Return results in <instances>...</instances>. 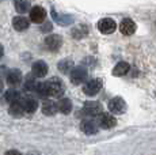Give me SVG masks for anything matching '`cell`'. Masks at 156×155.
I'll return each mask as SVG.
<instances>
[{
  "label": "cell",
  "mask_w": 156,
  "mask_h": 155,
  "mask_svg": "<svg viewBox=\"0 0 156 155\" xmlns=\"http://www.w3.org/2000/svg\"><path fill=\"white\" fill-rule=\"evenodd\" d=\"M102 86H103V83H102L101 79H91L84 85L83 91H84L86 95H91L92 97V95H97L102 90Z\"/></svg>",
  "instance_id": "3"
},
{
  "label": "cell",
  "mask_w": 156,
  "mask_h": 155,
  "mask_svg": "<svg viewBox=\"0 0 156 155\" xmlns=\"http://www.w3.org/2000/svg\"><path fill=\"white\" fill-rule=\"evenodd\" d=\"M19 98H20V94L18 93L16 90H8V91H5V94H4V99L10 103L18 102Z\"/></svg>",
  "instance_id": "22"
},
{
  "label": "cell",
  "mask_w": 156,
  "mask_h": 155,
  "mask_svg": "<svg viewBox=\"0 0 156 155\" xmlns=\"http://www.w3.org/2000/svg\"><path fill=\"white\" fill-rule=\"evenodd\" d=\"M52 29H53L52 23H50V22H46V23H45V25H44V27L41 29V30H42L44 33H48V31H50V30H52Z\"/></svg>",
  "instance_id": "26"
},
{
  "label": "cell",
  "mask_w": 156,
  "mask_h": 155,
  "mask_svg": "<svg viewBox=\"0 0 156 155\" xmlns=\"http://www.w3.org/2000/svg\"><path fill=\"white\" fill-rule=\"evenodd\" d=\"M58 110V106H57L56 102L53 101H45L42 105V113L46 116H55Z\"/></svg>",
  "instance_id": "17"
},
{
  "label": "cell",
  "mask_w": 156,
  "mask_h": 155,
  "mask_svg": "<svg viewBox=\"0 0 156 155\" xmlns=\"http://www.w3.org/2000/svg\"><path fill=\"white\" fill-rule=\"evenodd\" d=\"M34 75H30L26 78V82H25V88L27 91H34L35 90V86H37V82H35V79H34Z\"/></svg>",
  "instance_id": "24"
},
{
  "label": "cell",
  "mask_w": 156,
  "mask_h": 155,
  "mask_svg": "<svg viewBox=\"0 0 156 155\" xmlns=\"http://www.w3.org/2000/svg\"><path fill=\"white\" fill-rule=\"evenodd\" d=\"M12 26H14L15 30L23 31V30H27V29H29L30 22L26 19L25 16H15L12 19Z\"/></svg>",
  "instance_id": "12"
},
{
  "label": "cell",
  "mask_w": 156,
  "mask_h": 155,
  "mask_svg": "<svg viewBox=\"0 0 156 155\" xmlns=\"http://www.w3.org/2000/svg\"><path fill=\"white\" fill-rule=\"evenodd\" d=\"M46 83V88H48V95L55 98H60L65 91V87L62 85V82L58 78H52L50 80H48Z\"/></svg>",
  "instance_id": "1"
},
{
  "label": "cell",
  "mask_w": 156,
  "mask_h": 155,
  "mask_svg": "<svg viewBox=\"0 0 156 155\" xmlns=\"http://www.w3.org/2000/svg\"><path fill=\"white\" fill-rule=\"evenodd\" d=\"M83 112H84L87 116L95 117V116H99L102 113V105L99 102H95V101H88V102H86L84 106H83Z\"/></svg>",
  "instance_id": "7"
},
{
  "label": "cell",
  "mask_w": 156,
  "mask_h": 155,
  "mask_svg": "<svg viewBox=\"0 0 156 155\" xmlns=\"http://www.w3.org/2000/svg\"><path fill=\"white\" fill-rule=\"evenodd\" d=\"M15 10L19 14H25L30 8V0H14Z\"/></svg>",
  "instance_id": "20"
},
{
  "label": "cell",
  "mask_w": 156,
  "mask_h": 155,
  "mask_svg": "<svg viewBox=\"0 0 156 155\" xmlns=\"http://www.w3.org/2000/svg\"><path fill=\"white\" fill-rule=\"evenodd\" d=\"M4 155H22L19 153V151H16V150H10V151H7Z\"/></svg>",
  "instance_id": "27"
},
{
  "label": "cell",
  "mask_w": 156,
  "mask_h": 155,
  "mask_svg": "<svg viewBox=\"0 0 156 155\" xmlns=\"http://www.w3.org/2000/svg\"><path fill=\"white\" fill-rule=\"evenodd\" d=\"M3 55H4V49H3V45H0V59L3 57Z\"/></svg>",
  "instance_id": "28"
},
{
  "label": "cell",
  "mask_w": 156,
  "mask_h": 155,
  "mask_svg": "<svg viewBox=\"0 0 156 155\" xmlns=\"http://www.w3.org/2000/svg\"><path fill=\"white\" fill-rule=\"evenodd\" d=\"M20 102H22V106H23V109H25V113H34L35 110L38 109L37 99H34V98H31V97L25 98V99L20 101Z\"/></svg>",
  "instance_id": "13"
},
{
  "label": "cell",
  "mask_w": 156,
  "mask_h": 155,
  "mask_svg": "<svg viewBox=\"0 0 156 155\" xmlns=\"http://www.w3.org/2000/svg\"><path fill=\"white\" fill-rule=\"evenodd\" d=\"M129 70H130V65H129L128 63L119 61L118 64L114 67L113 75H114V76H124V75H126V74L129 72Z\"/></svg>",
  "instance_id": "16"
},
{
  "label": "cell",
  "mask_w": 156,
  "mask_h": 155,
  "mask_svg": "<svg viewBox=\"0 0 156 155\" xmlns=\"http://www.w3.org/2000/svg\"><path fill=\"white\" fill-rule=\"evenodd\" d=\"M22 82V72L19 70H12L7 75V83L10 86H18Z\"/></svg>",
  "instance_id": "15"
},
{
  "label": "cell",
  "mask_w": 156,
  "mask_h": 155,
  "mask_svg": "<svg viewBox=\"0 0 156 155\" xmlns=\"http://www.w3.org/2000/svg\"><path fill=\"white\" fill-rule=\"evenodd\" d=\"M109 109L114 114H122L126 110V102L121 97H114L109 102Z\"/></svg>",
  "instance_id": "4"
},
{
  "label": "cell",
  "mask_w": 156,
  "mask_h": 155,
  "mask_svg": "<svg viewBox=\"0 0 156 155\" xmlns=\"http://www.w3.org/2000/svg\"><path fill=\"white\" fill-rule=\"evenodd\" d=\"M58 70L61 71L62 74H71V71L73 70V61L69 60V59H64L58 63Z\"/></svg>",
  "instance_id": "21"
},
{
  "label": "cell",
  "mask_w": 156,
  "mask_h": 155,
  "mask_svg": "<svg viewBox=\"0 0 156 155\" xmlns=\"http://www.w3.org/2000/svg\"><path fill=\"white\" fill-rule=\"evenodd\" d=\"M87 75L88 74H87V70L84 67H73V70L69 74V78L73 85H82L87 79Z\"/></svg>",
  "instance_id": "2"
},
{
  "label": "cell",
  "mask_w": 156,
  "mask_h": 155,
  "mask_svg": "<svg viewBox=\"0 0 156 155\" xmlns=\"http://www.w3.org/2000/svg\"><path fill=\"white\" fill-rule=\"evenodd\" d=\"M57 106H58V110L62 113V114H69L72 112V102H71V99H68V98H61L60 102L57 103Z\"/></svg>",
  "instance_id": "19"
},
{
  "label": "cell",
  "mask_w": 156,
  "mask_h": 155,
  "mask_svg": "<svg viewBox=\"0 0 156 155\" xmlns=\"http://www.w3.org/2000/svg\"><path fill=\"white\" fill-rule=\"evenodd\" d=\"M8 112H10V114L14 116V117H22V116L25 114V109H23L22 102H20V101L11 103L10 110H8Z\"/></svg>",
  "instance_id": "18"
},
{
  "label": "cell",
  "mask_w": 156,
  "mask_h": 155,
  "mask_svg": "<svg viewBox=\"0 0 156 155\" xmlns=\"http://www.w3.org/2000/svg\"><path fill=\"white\" fill-rule=\"evenodd\" d=\"M98 30L103 34H112V33L115 31L117 29V23L114 22L112 18H103L98 22Z\"/></svg>",
  "instance_id": "5"
},
{
  "label": "cell",
  "mask_w": 156,
  "mask_h": 155,
  "mask_svg": "<svg viewBox=\"0 0 156 155\" xmlns=\"http://www.w3.org/2000/svg\"><path fill=\"white\" fill-rule=\"evenodd\" d=\"M80 128L82 131L86 133V135H95L98 132V127L97 124L92 120H84L82 124H80Z\"/></svg>",
  "instance_id": "14"
},
{
  "label": "cell",
  "mask_w": 156,
  "mask_h": 155,
  "mask_svg": "<svg viewBox=\"0 0 156 155\" xmlns=\"http://www.w3.org/2000/svg\"><path fill=\"white\" fill-rule=\"evenodd\" d=\"M35 93L40 95L41 98H45V97H49L48 95V88H46V83H37L35 86Z\"/></svg>",
  "instance_id": "23"
},
{
  "label": "cell",
  "mask_w": 156,
  "mask_h": 155,
  "mask_svg": "<svg viewBox=\"0 0 156 155\" xmlns=\"http://www.w3.org/2000/svg\"><path fill=\"white\" fill-rule=\"evenodd\" d=\"M2 91H3V82L0 80V93H2Z\"/></svg>",
  "instance_id": "29"
},
{
  "label": "cell",
  "mask_w": 156,
  "mask_h": 155,
  "mask_svg": "<svg viewBox=\"0 0 156 155\" xmlns=\"http://www.w3.org/2000/svg\"><path fill=\"white\" fill-rule=\"evenodd\" d=\"M98 121H99V125L103 128V129H112V128H114L117 124L115 117L112 114H107V113H101Z\"/></svg>",
  "instance_id": "9"
},
{
  "label": "cell",
  "mask_w": 156,
  "mask_h": 155,
  "mask_svg": "<svg viewBox=\"0 0 156 155\" xmlns=\"http://www.w3.org/2000/svg\"><path fill=\"white\" fill-rule=\"evenodd\" d=\"M119 31L124 35H132L136 31V23L132 19H129V18H125V19H122V22L119 23Z\"/></svg>",
  "instance_id": "11"
},
{
  "label": "cell",
  "mask_w": 156,
  "mask_h": 155,
  "mask_svg": "<svg viewBox=\"0 0 156 155\" xmlns=\"http://www.w3.org/2000/svg\"><path fill=\"white\" fill-rule=\"evenodd\" d=\"M45 45L48 46V49L52 52H57L62 45V40L58 34H50L45 38Z\"/></svg>",
  "instance_id": "6"
},
{
  "label": "cell",
  "mask_w": 156,
  "mask_h": 155,
  "mask_svg": "<svg viewBox=\"0 0 156 155\" xmlns=\"http://www.w3.org/2000/svg\"><path fill=\"white\" fill-rule=\"evenodd\" d=\"M48 70H49V68H48V64L42 60L35 61L31 67V72L35 78H44L48 74Z\"/></svg>",
  "instance_id": "10"
},
{
  "label": "cell",
  "mask_w": 156,
  "mask_h": 155,
  "mask_svg": "<svg viewBox=\"0 0 156 155\" xmlns=\"http://www.w3.org/2000/svg\"><path fill=\"white\" fill-rule=\"evenodd\" d=\"M45 18H46V10L45 8L35 5V7H33L30 10V19H31V22L42 23L45 20Z\"/></svg>",
  "instance_id": "8"
},
{
  "label": "cell",
  "mask_w": 156,
  "mask_h": 155,
  "mask_svg": "<svg viewBox=\"0 0 156 155\" xmlns=\"http://www.w3.org/2000/svg\"><path fill=\"white\" fill-rule=\"evenodd\" d=\"M72 34H73L75 38H83L87 34V27H86V26H83V25H80V27L73 29Z\"/></svg>",
  "instance_id": "25"
}]
</instances>
